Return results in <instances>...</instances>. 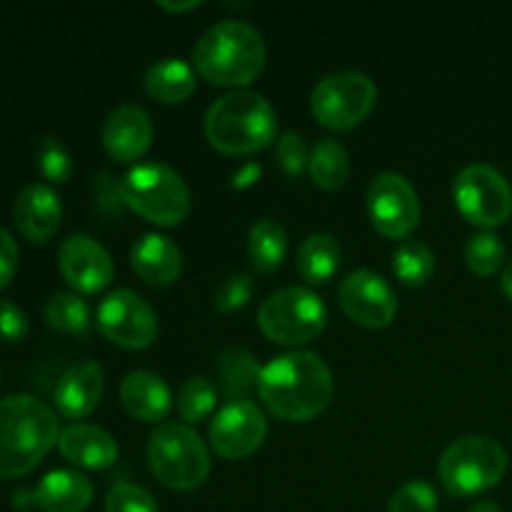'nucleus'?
Here are the masks:
<instances>
[{
    "mask_svg": "<svg viewBox=\"0 0 512 512\" xmlns=\"http://www.w3.org/2000/svg\"><path fill=\"white\" fill-rule=\"evenodd\" d=\"M58 268L78 293H98L113 280V258L95 238L75 233L58 250Z\"/></svg>",
    "mask_w": 512,
    "mask_h": 512,
    "instance_id": "obj_15",
    "label": "nucleus"
},
{
    "mask_svg": "<svg viewBox=\"0 0 512 512\" xmlns=\"http://www.w3.org/2000/svg\"><path fill=\"white\" fill-rule=\"evenodd\" d=\"M453 198L465 220L480 228H498L512 213V188L488 163L465 165L453 183Z\"/></svg>",
    "mask_w": 512,
    "mask_h": 512,
    "instance_id": "obj_10",
    "label": "nucleus"
},
{
    "mask_svg": "<svg viewBox=\"0 0 512 512\" xmlns=\"http://www.w3.org/2000/svg\"><path fill=\"white\" fill-rule=\"evenodd\" d=\"M205 135L220 153L248 155L268 148L278 135V115L265 95L230 90L205 113Z\"/></svg>",
    "mask_w": 512,
    "mask_h": 512,
    "instance_id": "obj_4",
    "label": "nucleus"
},
{
    "mask_svg": "<svg viewBox=\"0 0 512 512\" xmlns=\"http://www.w3.org/2000/svg\"><path fill=\"white\" fill-rule=\"evenodd\" d=\"M160 8L165 10H173V13H183V10H193L198 8L200 0H185V3H170V0H160Z\"/></svg>",
    "mask_w": 512,
    "mask_h": 512,
    "instance_id": "obj_40",
    "label": "nucleus"
},
{
    "mask_svg": "<svg viewBox=\"0 0 512 512\" xmlns=\"http://www.w3.org/2000/svg\"><path fill=\"white\" fill-rule=\"evenodd\" d=\"M438 510V493L425 480H408L393 493L388 512H435Z\"/></svg>",
    "mask_w": 512,
    "mask_h": 512,
    "instance_id": "obj_33",
    "label": "nucleus"
},
{
    "mask_svg": "<svg viewBox=\"0 0 512 512\" xmlns=\"http://www.w3.org/2000/svg\"><path fill=\"white\" fill-rule=\"evenodd\" d=\"M275 160L285 170V175L298 178L310 163V150L303 135L295 133V130H288V133L280 135L278 145H275Z\"/></svg>",
    "mask_w": 512,
    "mask_h": 512,
    "instance_id": "obj_36",
    "label": "nucleus"
},
{
    "mask_svg": "<svg viewBox=\"0 0 512 512\" xmlns=\"http://www.w3.org/2000/svg\"><path fill=\"white\" fill-rule=\"evenodd\" d=\"M333 373L318 353L293 350L263 365L258 395L280 420L305 423L323 413L333 400Z\"/></svg>",
    "mask_w": 512,
    "mask_h": 512,
    "instance_id": "obj_1",
    "label": "nucleus"
},
{
    "mask_svg": "<svg viewBox=\"0 0 512 512\" xmlns=\"http://www.w3.org/2000/svg\"><path fill=\"white\" fill-rule=\"evenodd\" d=\"M123 198L130 210L155 225H178L190 213V190L183 175L165 163H140L123 178Z\"/></svg>",
    "mask_w": 512,
    "mask_h": 512,
    "instance_id": "obj_7",
    "label": "nucleus"
},
{
    "mask_svg": "<svg viewBox=\"0 0 512 512\" xmlns=\"http://www.w3.org/2000/svg\"><path fill=\"white\" fill-rule=\"evenodd\" d=\"M340 308L350 320L365 328H388L398 313V298L383 275L355 270L338 288Z\"/></svg>",
    "mask_w": 512,
    "mask_h": 512,
    "instance_id": "obj_14",
    "label": "nucleus"
},
{
    "mask_svg": "<svg viewBox=\"0 0 512 512\" xmlns=\"http://www.w3.org/2000/svg\"><path fill=\"white\" fill-rule=\"evenodd\" d=\"M120 400L133 418L158 423L170 413L173 393L160 375L150 370H133L120 383Z\"/></svg>",
    "mask_w": 512,
    "mask_h": 512,
    "instance_id": "obj_21",
    "label": "nucleus"
},
{
    "mask_svg": "<svg viewBox=\"0 0 512 512\" xmlns=\"http://www.w3.org/2000/svg\"><path fill=\"white\" fill-rule=\"evenodd\" d=\"M13 218L25 238L33 243H45L58 233L60 220H63V203L50 185L30 183L15 198Z\"/></svg>",
    "mask_w": 512,
    "mask_h": 512,
    "instance_id": "obj_17",
    "label": "nucleus"
},
{
    "mask_svg": "<svg viewBox=\"0 0 512 512\" xmlns=\"http://www.w3.org/2000/svg\"><path fill=\"white\" fill-rule=\"evenodd\" d=\"M103 388V368L95 360H80V363H73L60 375V380L55 383L53 398L65 418L80 420L98 408L100 398H103Z\"/></svg>",
    "mask_w": 512,
    "mask_h": 512,
    "instance_id": "obj_18",
    "label": "nucleus"
},
{
    "mask_svg": "<svg viewBox=\"0 0 512 512\" xmlns=\"http://www.w3.org/2000/svg\"><path fill=\"white\" fill-rule=\"evenodd\" d=\"M58 448L63 458L78 468L105 470L118 460V443L113 435L90 423H75L60 430Z\"/></svg>",
    "mask_w": 512,
    "mask_h": 512,
    "instance_id": "obj_20",
    "label": "nucleus"
},
{
    "mask_svg": "<svg viewBox=\"0 0 512 512\" xmlns=\"http://www.w3.org/2000/svg\"><path fill=\"white\" fill-rule=\"evenodd\" d=\"M368 213L385 238H408L420 223V198L400 173H380L368 185Z\"/></svg>",
    "mask_w": 512,
    "mask_h": 512,
    "instance_id": "obj_12",
    "label": "nucleus"
},
{
    "mask_svg": "<svg viewBox=\"0 0 512 512\" xmlns=\"http://www.w3.org/2000/svg\"><path fill=\"white\" fill-rule=\"evenodd\" d=\"M508 470V453L488 435H463L438 460L440 483L448 493L470 498L495 488Z\"/></svg>",
    "mask_w": 512,
    "mask_h": 512,
    "instance_id": "obj_5",
    "label": "nucleus"
},
{
    "mask_svg": "<svg viewBox=\"0 0 512 512\" xmlns=\"http://www.w3.org/2000/svg\"><path fill=\"white\" fill-rule=\"evenodd\" d=\"M100 333L115 345L140 350L158 338V315L143 295L128 288L113 290L98 305Z\"/></svg>",
    "mask_w": 512,
    "mask_h": 512,
    "instance_id": "obj_11",
    "label": "nucleus"
},
{
    "mask_svg": "<svg viewBox=\"0 0 512 512\" xmlns=\"http://www.w3.org/2000/svg\"><path fill=\"white\" fill-rule=\"evenodd\" d=\"M43 315L50 328L70 335H88L90 323H93L88 303L75 293H55L45 303Z\"/></svg>",
    "mask_w": 512,
    "mask_h": 512,
    "instance_id": "obj_29",
    "label": "nucleus"
},
{
    "mask_svg": "<svg viewBox=\"0 0 512 512\" xmlns=\"http://www.w3.org/2000/svg\"><path fill=\"white\" fill-rule=\"evenodd\" d=\"M105 512H158V503L135 483H118L105 498Z\"/></svg>",
    "mask_w": 512,
    "mask_h": 512,
    "instance_id": "obj_34",
    "label": "nucleus"
},
{
    "mask_svg": "<svg viewBox=\"0 0 512 512\" xmlns=\"http://www.w3.org/2000/svg\"><path fill=\"white\" fill-rule=\"evenodd\" d=\"M215 370H218L220 390L228 400H248V395L258 390L260 373H263L258 358L250 350L238 348V345L225 348L220 353Z\"/></svg>",
    "mask_w": 512,
    "mask_h": 512,
    "instance_id": "obj_24",
    "label": "nucleus"
},
{
    "mask_svg": "<svg viewBox=\"0 0 512 512\" xmlns=\"http://www.w3.org/2000/svg\"><path fill=\"white\" fill-rule=\"evenodd\" d=\"M153 120L140 105L123 103L108 113L103 123V148L108 150L110 158L118 163H130L140 158L153 143Z\"/></svg>",
    "mask_w": 512,
    "mask_h": 512,
    "instance_id": "obj_16",
    "label": "nucleus"
},
{
    "mask_svg": "<svg viewBox=\"0 0 512 512\" xmlns=\"http://www.w3.org/2000/svg\"><path fill=\"white\" fill-rule=\"evenodd\" d=\"M268 435L265 413L253 400H228L210 423V445L228 460L253 455Z\"/></svg>",
    "mask_w": 512,
    "mask_h": 512,
    "instance_id": "obj_13",
    "label": "nucleus"
},
{
    "mask_svg": "<svg viewBox=\"0 0 512 512\" xmlns=\"http://www.w3.org/2000/svg\"><path fill=\"white\" fill-rule=\"evenodd\" d=\"M28 333V315L13 300H0V338L18 343Z\"/></svg>",
    "mask_w": 512,
    "mask_h": 512,
    "instance_id": "obj_38",
    "label": "nucleus"
},
{
    "mask_svg": "<svg viewBox=\"0 0 512 512\" xmlns=\"http://www.w3.org/2000/svg\"><path fill=\"white\" fill-rule=\"evenodd\" d=\"M310 178L318 188L338 190L343 188L350 175V155L343 143L333 138H323L310 150Z\"/></svg>",
    "mask_w": 512,
    "mask_h": 512,
    "instance_id": "obj_27",
    "label": "nucleus"
},
{
    "mask_svg": "<svg viewBox=\"0 0 512 512\" xmlns=\"http://www.w3.org/2000/svg\"><path fill=\"white\" fill-rule=\"evenodd\" d=\"M328 323L323 298L310 288H290L270 293L258 308V325L273 343L305 345L318 338Z\"/></svg>",
    "mask_w": 512,
    "mask_h": 512,
    "instance_id": "obj_8",
    "label": "nucleus"
},
{
    "mask_svg": "<svg viewBox=\"0 0 512 512\" xmlns=\"http://www.w3.org/2000/svg\"><path fill=\"white\" fill-rule=\"evenodd\" d=\"M60 438L58 415L33 395L0 400V480L30 473Z\"/></svg>",
    "mask_w": 512,
    "mask_h": 512,
    "instance_id": "obj_2",
    "label": "nucleus"
},
{
    "mask_svg": "<svg viewBox=\"0 0 512 512\" xmlns=\"http://www.w3.org/2000/svg\"><path fill=\"white\" fill-rule=\"evenodd\" d=\"M505 260V245L503 240L498 238L490 230H483V233H475L473 238L465 245V263L473 270L475 275H495L500 270Z\"/></svg>",
    "mask_w": 512,
    "mask_h": 512,
    "instance_id": "obj_31",
    "label": "nucleus"
},
{
    "mask_svg": "<svg viewBox=\"0 0 512 512\" xmlns=\"http://www.w3.org/2000/svg\"><path fill=\"white\" fill-rule=\"evenodd\" d=\"M500 285H503V293L508 295V298L512 300V260H510L508 265H505L503 278H500Z\"/></svg>",
    "mask_w": 512,
    "mask_h": 512,
    "instance_id": "obj_42",
    "label": "nucleus"
},
{
    "mask_svg": "<svg viewBox=\"0 0 512 512\" xmlns=\"http://www.w3.org/2000/svg\"><path fill=\"white\" fill-rule=\"evenodd\" d=\"M258 175H260V168H258V165H248V168L240 170V173L235 175V185L253 183V180H258Z\"/></svg>",
    "mask_w": 512,
    "mask_h": 512,
    "instance_id": "obj_41",
    "label": "nucleus"
},
{
    "mask_svg": "<svg viewBox=\"0 0 512 512\" xmlns=\"http://www.w3.org/2000/svg\"><path fill=\"white\" fill-rule=\"evenodd\" d=\"M340 243L330 233H310L298 248V270L308 283H328L340 268Z\"/></svg>",
    "mask_w": 512,
    "mask_h": 512,
    "instance_id": "obj_25",
    "label": "nucleus"
},
{
    "mask_svg": "<svg viewBox=\"0 0 512 512\" xmlns=\"http://www.w3.org/2000/svg\"><path fill=\"white\" fill-rule=\"evenodd\" d=\"M148 463L155 478L170 490H195L208 480L210 455L190 425L163 423L148 443Z\"/></svg>",
    "mask_w": 512,
    "mask_h": 512,
    "instance_id": "obj_6",
    "label": "nucleus"
},
{
    "mask_svg": "<svg viewBox=\"0 0 512 512\" xmlns=\"http://www.w3.org/2000/svg\"><path fill=\"white\" fill-rule=\"evenodd\" d=\"M468 512H503V510H500V505L493 503V500H480V503H475Z\"/></svg>",
    "mask_w": 512,
    "mask_h": 512,
    "instance_id": "obj_43",
    "label": "nucleus"
},
{
    "mask_svg": "<svg viewBox=\"0 0 512 512\" xmlns=\"http://www.w3.org/2000/svg\"><path fill=\"white\" fill-rule=\"evenodd\" d=\"M288 253V233L273 218L255 220L248 233V255L260 273H273Z\"/></svg>",
    "mask_w": 512,
    "mask_h": 512,
    "instance_id": "obj_26",
    "label": "nucleus"
},
{
    "mask_svg": "<svg viewBox=\"0 0 512 512\" xmlns=\"http://www.w3.org/2000/svg\"><path fill=\"white\" fill-rule=\"evenodd\" d=\"M193 65L213 85H248L263 73L265 40L245 20H218L195 43Z\"/></svg>",
    "mask_w": 512,
    "mask_h": 512,
    "instance_id": "obj_3",
    "label": "nucleus"
},
{
    "mask_svg": "<svg viewBox=\"0 0 512 512\" xmlns=\"http://www.w3.org/2000/svg\"><path fill=\"white\" fill-rule=\"evenodd\" d=\"M393 270L400 283L420 288L435 273V253L423 240H403L393 253Z\"/></svg>",
    "mask_w": 512,
    "mask_h": 512,
    "instance_id": "obj_28",
    "label": "nucleus"
},
{
    "mask_svg": "<svg viewBox=\"0 0 512 512\" xmlns=\"http://www.w3.org/2000/svg\"><path fill=\"white\" fill-rule=\"evenodd\" d=\"M18 260V243H15L8 230L0 228V290L13 280L15 270H18Z\"/></svg>",
    "mask_w": 512,
    "mask_h": 512,
    "instance_id": "obj_39",
    "label": "nucleus"
},
{
    "mask_svg": "<svg viewBox=\"0 0 512 512\" xmlns=\"http://www.w3.org/2000/svg\"><path fill=\"white\" fill-rule=\"evenodd\" d=\"M253 275L250 273H230L228 278H223L215 288V308L220 313H235V310L243 308L245 303L253 295Z\"/></svg>",
    "mask_w": 512,
    "mask_h": 512,
    "instance_id": "obj_35",
    "label": "nucleus"
},
{
    "mask_svg": "<svg viewBox=\"0 0 512 512\" xmlns=\"http://www.w3.org/2000/svg\"><path fill=\"white\" fill-rule=\"evenodd\" d=\"M93 198L103 215H120L123 208H128L123 198V180H118L108 170H100L93 178Z\"/></svg>",
    "mask_w": 512,
    "mask_h": 512,
    "instance_id": "obj_37",
    "label": "nucleus"
},
{
    "mask_svg": "<svg viewBox=\"0 0 512 512\" xmlns=\"http://www.w3.org/2000/svg\"><path fill=\"white\" fill-rule=\"evenodd\" d=\"M130 265L150 285H173L183 273V253L160 233H143L130 248Z\"/></svg>",
    "mask_w": 512,
    "mask_h": 512,
    "instance_id": "obj_19",
    "label": "nucleus"
},
{
    "mask_svg": "<svg viewBox=\"0 0 512 512\" xmlns=\"http://www.w3.org/2000/svg\"><path fill=\"white\" fill-rule=\"evenodd\" d=\"M143 85L160 103H183L195 90V70L183 58H160L145 70Z\"/></svg>",
    "mask_w": 512,
    "mask_h": 512,
    "instance_id": "obj_23",
    "label": "nucleus"
},
{
    "mask_svg": "<svg viewBox=\"0 0 512 512\" xmlns=\"http://www.w3.org/2000/svg\"><path fill=\"white\" fill-rule=\"evenodd\" d=\"M378 103V85L360 70L325 75L310 93V110L320 125L350 130L363 123Z\"/></svg>",
    "mask_w": 512,
    "mask_h": 512,
    "instance_id": "obj_9",
    "label": "nucleus"
},
{
    "mask_svg": "<svg viewBox=\"0 0 512 512\" xmlns=\"http://www.w3.org/2000/svg\"><path fill=\"white\" fill-rule=\"evenodd\" d=\"M218 405V390L208 378H188L178 390V413L185 423H200Z\"/></svg>",
    "mask_w": 512,
    "mask_h": 512,
    "instance_id": "obj_30",
    "label": "nucleus"
},
{
    "mask_svg": "<svg viewBox=\"0 0 512 512\" xmlns=\"http://www.w3.org/2000/svg\"><path fill=\"white\" fill-rule=\"evenodd\" d=\"M93 500V483L78 470H53L33 490V505L43 512H83Z\"/></svg>",
    "mask_w": 512,
    "mask_h": 512,
    "instance_id": "obj_22",
    "label": "nucleus"
},
{
    "mask_svg": "<svg viewBox=\"0 0 512 512\" xmlns=\"http://www.w3.org/2000/svg\"><path fill=\"white\" fill-rule=\"evenodd\" d=\"M35 160H38V170L43 173V178L50 183H65L73 173V160H70L68 148L53 135H43L38 140Z\"/></svg>",
    "mask_w": 512,
    "mask_h": 512,
    "instance_id": "obj_32",
    "label": "nucleus"
}]
</instances>
